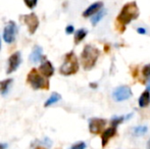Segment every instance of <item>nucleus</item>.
Here are the masks:
<instances>
[{"label": "nucleus", "mask_w": 150, "mask_h": 149, "mask_svg": "<svg viewBox=\"0 0 150 149\" xmlns=\"http://www.w3.org/2000/svg\"><path fill=\"white\" fill-rule=\"evenodd\" d=\"M140 11L138 5L135 1L126 3L120 9L119 16L115 20V28L120 33H124L126 31V26L130 24L132 20L138 18Z\"/></svg>", "instance_id": "1"}, {"label": "nucleus", "mask_w": 150, "mask_h": 149, "mask_svg": "<svg viewBox=\"0 0 150 149\" xmlns=\"http://www.w3.org/2000/svg\"><path fill=\"white\" fill-rule=\"evenodd\" d=\"M99 55H100V52L95 46H92L90 44L86 45L81 53V64L84 70H92L98 60Z\"/></svg>", "instance_id": "2"}, {"label": "nucleus", "mask_w": 150, "mask_h": 149, "mask_svg": "<svg viewBox=\"0 0 150 149\" xmlns=\"http://www.w3.org/2000/svg\"><path fill=\"white\" fill-rule=\"evenodd\" d=\"M27 82L34 90H48L50 87L49 81L39 73L37 68H32L27 76Z\"/></svg>", "instance_id": "3"}, {"label": "nucleus", "mask_w": 150, "mask_h": 149, "mask_svg": "<svg viewBox=\"0 0 150 149\" xmlns=\"http://www.w3.org/2000/svg\"><path fill=\"white\" fill-rule=\"evenodd\" d=\"M79 71V61L73 51L65 54L64 61L61 64L59 68V73L63 76H71L75 75Z\"/></svg>", "instance_id": "4"}, {"label": "nucleus", "mask_w": 150, "mask_h": 149, "mask_svg": "<svg viewBox=\"0 0 150 149\" xmlns=\"http://www.w3.org/2000/svg\"><path fill=\"white\" fill-rule=\"evenodd\" d=\"M132 95L133 92L129 86H120V87L115 88V91L112 92V98L117 102H122L130 99Z\"/></svg>", "instance_id": "5"}, {"label": "nucleus", "mask_w": 150, "mask_h": 149, "mask_svg": "<svg viewBox=\"0 0 150 149\" xmlns=\"http://www.w3.org/2000/svg\"><path fill=\"white\" fill-rule=\"evenodd\" d=\"M16 32H18V27L16 24L13 20H9L7 23V25L5 26L3 31V40L5 41V43L11 44L12 42L16 40Z\"/></svg>", "instance_id": "6"}, {"label": "nucleus", "mask_w": 150, "mask_h": 149, "mask_svg": "<svg viewBox=\"0 0 150 149\" xmlns=\"http://www.w3.org/2000/svg\"><path fill=\"white\" fill-rule=\"evenodd\" d=\"M106 119H99V117H93L89 119V131L93 135H99L104 131L106 126Z\"/></svg>", "instance_id": "7"}, {"label": "nucleus", "mask_w": 150, "mask_h": 149, "mask_svg": "<svg viewBox=\"0 0 150 149\" xmlns=\"http://www.w3.org/2000/svg\"><path fill=\"white\" fill-rule=\"evenodd\" d=\"M23 20L26 24V26L28 27V30L30 34H35V32L37 31V29L39 28V18L35 13H30V14H25L23 16Z\"/></svg>", "instance_id": "8"}, {"label": "nucleus", "mask_w": 150, "mask_h": 149, "mask_svg": "<svg viewBox=\"0 0 150 149\" xmlns=\"http://www.w3.org/2000/svg\"><path fill=\"white\" fill-rule=\"evenodd\" d=\"M21 62H22V56H21V52L16 51L12 53L8 58V64H7V70H6V74H12L14 73L20 66Z\"/></svg>", "instance_id": "9"}, {"label": "nucleus", "mask_w": 150, "mask_h": 149, "mask_svg": "<svg viewBox=\"0 0 150 149\" xmlns=\"http://www.w3.org/2000/svg\"><path fill=\"white\" fill-rule=\"evenodd\" d=\"M39 73L43 76L44 78H46V79H48V78L52 77V76L54 75V68L53 66H52V64L49 61V60H47L45 57H44V60L42 61L41 66H39Z\"/></svg>", "instance_id": "10"}, {"label": "nucleus", "mask_w": 150, "mask_h": 149, "mask_svg": "<svg viewBox=\"0 0 150 149\" xmlns=\"http://www.w3.org/2000/svg\"><path fill=\"white\" fill-rule=\"evenodd\" d=\"M115 135H117V128L109 127L108 129H105L101 133V145H102V147L104 148L110 141L111 138H113Z\"/></svg>", "instance_id": "11"}, {"label": "nucleus", "mask_w": 150, "mask_h": 149, "mask_svg": "<svg viewBox=\"0 0 150 149\" xmlns=\"http://www.w3.org/2000/svg\"><path fill=\"white\" fill-rule=\"evenodd\" d=\"M103 8V2L102 1H97L95 3L91 4L89 7H87V9L83 12L84 18H92L93 16H95L96 13H98L101 9Z\"/></svg>", "instance_id": "12"}, {"label": "nucleus", "mask_w": 150, "mask_h": 149, "mask_svg": "<svg viewBox=\"0 0 150 149\" xmlns=\"http://www.w3.org/2000/svg\"><path fill=\"white\" fill-rule=\"evenodd\" d=\"M42 52H43V50H42V48L40 47V46L36 45L35 47H34L33 51H32V53L30 55V60L33 64H37V62H39L40 60L43 58Z\"/></svg>", "instance_id": "13"}, {"label": "nucleus", "mask_w": 150, "mask_h": 149, "mask_svg": "<svg viewBox=\"0 0 150 149\" xmlns=\"http://www.w3.org/2000/svg\"><path fill=\"white\" fill-rule=\"evenodd\" d=\"M138 104L141 108L147 107L150 104V91L149 90H145L142 94L140 95L138 99Z\"/></svg>", "instance_id": "14"}, {"label": "nucleus", "mask_w": 150, "mask_h": 149, "mask_svg": "<svg viewBox=\"0 0 150 149\" xmlns=\"http://www.w3.org/2000/svg\"><path fill=\"white\" fill-rule=\"evenodd\" d=\"M87 34H88V32L86 29H79L78 31H76V34H75V44L76 45L81 43V42L86 38Z\"/></svg>", "instance_id": "15"}, {"label": "nucleus", "mask_w": 150, "mask_h": 149, "mask_svg": "<svg viewBox=\"0 0 150 149\" xmlns=\"http://www.w3.org/2000/svg\"><path fill=\"white\" fill-rule=\"evenodd\" d=\"M60 99H61L60 94H58V93H56V92H54V93H52L51 96H50V97L48 98V99L45 101V103H44V107H48V106H50V105H52V104H54V103H56V102H58Z\"/></svg>", "instance_id": "16"}, {"label": "nucleus", "mask_w": 150, "mask_h": 149, "mask_svg": "<svg viewBox=\"0 0 150 149\" xmlns=\"http://www.w3.org/2000/svg\"><path fill=\"white\" fill-rule=\"evenodd\" d=\"M11 83H12V79H6L0 82V94L1 95H5L7 93Z\"/></svg>", "instance_id": "17"}, {"label": "nucleus", "mask_w": 150, "mask_h": 149, "mask_svg": "<svg viewBox=\"0 0 150 149\" xmlns=\"http://www.w3.org/2000/svg\"><path fill=\"white\" fill-rule=\"evenodd\" d=\"M147 131H148V128L146 126H138V127H136L134 129L133 133H134V136H136V137H140V136L145 135L147 133Z\"/></svg>", "instance_id": "18"}, {"label": "nucleus", "mask_w": 150, "mask_h": 149, "mask_svg": "<svg viewBox=\"0 0 150 149\" xmlns=\"http://www.w3.org/2000/svg\"><path fill=\"white\" fill-rule=\"evenodd\" d=\"M105 12H106V11H105V10L102 8V9H101L100 11L98 12V13H96L95 16H93L92 18H91V22H92V25H93V26H96L97 23H98L100 20H102V18L104 16Z\"/></svg>", "instance_id": "19"}, {"label": "nucleus", "mask_w": 150, "mask_h": 149, "mask_svg": "<svg viewBox=\"0 0 150 149\" xmlns=\"http://www.w3.org/2000/svg\"><path fill=\"white\" fill-rule=\"evenodd\" d=\"M124 121H126V117H124V115H120V117H113L110 121V125H111V127L117 128V126H120Z\"/></svg>", "instance_id": "20"}, {"label": "nucleus", "mask_w": 150, "mask_h": 149, "mask_svg": "<svg viewBox=\"0 0 150 149\" xmlns=\"http://www.w3.org/2000/svg\"><path fill=\"white\" fill-rule=\"evenodd\" d=\"M141 73H142L143 77L149 78L150 77V64H145V66L142 68V71H141Z\"/></svg>", "instance_id": "21"}, {"label": "nucleus", "mask_w": 150, "mask_h": 149, "mask_svg": "<svg viewBox=\"0 0 150 149\" xmlns=\"http://www.w3.org/2000/svg\"><path fill=\"white\" fill-rule=\"evenodd\" d=\"M25 4L27 5V7L30 8V9H33L38 3V0H24Z\"/></svg>", "instance_id": "22"}, {"label": "nucleus", "mask_w": 150, "mask_h": 149, "mask_svg": "<svg viewBox=\"0 0 150 149\" xmlns=\"http://www.w3.org/2000/svg\"><path fill=\"white\" fill-rule=\"evenodd\" d=\"M86 147H87V145H86L85 142L80 141V142H78V143L74 144L69 149H86Z\"/></svg>", "instance_id": "23"}, {"label": "nucleus", "mask_w": 150, "mask_h": 149, "mask_svg": "<svg viewBox=\"0 0 150 149\" xmlns=\"http://www.w3.org/2000/svg\"><path fill=\"white\" fill-rule=\"evenodd\" d=\"M74 32H75V28H74V26H71V25H69V26L65 28V33H67V35L73 34Z\"/></svg>", "instance_id": "24"}, {"label": "nucleus", "mask_w": 150, "mask_h": 149, "mask_svg": "<svg viewBox=\"0 0 150 149\" xmlns=\"http://www.w3.org/2000/svg\"><path fill=\"white\" fill-rule=\"evenodd\" d=\"M138 75H139V68L138 66H135L132 71V76H133V78H137Z\"/></svg>", "instance_id": "25"}, {"label": "nucleus", "mask_w": 150, "mask_h": 149, "mask_svg": "<svg viewBox=\"0 0 150 149\" xmlns=\"http://www.w3.org/2000/svg\"><path fill=\"white\" fill-rule=\"evenodd\" d=\"M137 32H138L139 34H142V35L146 34V30H145L144 28H138L137 29Z\"/></svg>", "instance_id": "26"}, {"label": "nucleus", "mask_w": 150, "mask_h": 149, "mask_svg": "<svg viewBox=\"0 0 150 149\" xmlns=\"http://www.w3.org/2000/svg\"><path fill=\"white\" fill-rule=\"evenodd\" d=\"M7 145L6 144H3V143H0V149H6Z\"/></svg>", "instance_id": "27"}, {"label": "nucleus", "mask_w": 150, "mask_h": 149, "mask_svg": "<svg viewBox=\"0 0 150 149\" xmlns=\"http://www.w3.org/2000/svg\"><path fill=\"white\" fill-rule=\"evenodd\" d=\"M90 87H91V88H94V89H96V88H97V84L91 83V84H90Z\"/></svg>", "instance_id": "28"}, {"label": "nucleus", "mask_w": 150, "mask_h": 149, "mask_svg": "<svg viewBox=\"0 0 150 149\" xmlns=\"http://www.w3.org/2000/svg\"><path fill=\"white\" fill-rule=\"evenodd\" d=\"M107 51H109V46L105 45V52H107Z\"/></svg>", "instance_id": "29"}, {"label": "nucleus", "mask_w": 150, "mask_h": 149, "mask_svg": "<svg viewBox=\"0 0 150 149\" xmlns=\"http://www.w3.org/2000/svg\"><path fill=\"white\" fill-rule=\"evenodd\" d=\"M147 148L150 149V139L148 140V142H147Z\"/></svg>", "instance_id": "30"}, {"label": "nucleus", "mask_w": 150, "mask_h": 149, "mask_svg": "<svg viewBox=\"0 0 150 149\" xmlns=\"http://www.w3.org/2000/svg\"><path fill=\"white\" fill-rule=\"evenodd\" d=\"M148 90L150 91V80H149V82H148Z\"/></svg>", "instance_id": "31"}, {"label": "nucleus", "mask_w": 150, "mask_h": 149, "mask_svg": "<svg viewBox=\"0 0 150 149\" xmlns=\"http://www.w3.org/2000/svg\"><path fill=\"white\" fill-rule=\"evenodd\" d=\"M35 149H46V148H44V147H40V146H39V147H37V148H35Z\"/></svg>", "instance_id": "32"}, {"label": "nucleus", "mask_w": 150, "mask_h": 149, "mask_svg": "<svg viewBox=\"0 0 150 149\" xmlns=\"http://www.w3.org/2000/svg\"><path fill=\"white\" fill-rule=\"evenodd\" d=\"M0 48H1V40H0Z\"/></svg>", "instance_id": "33"}]
</instances>
